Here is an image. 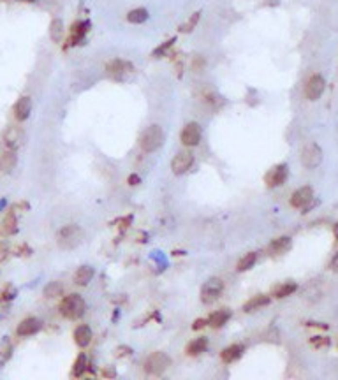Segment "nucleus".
Here are the masks:
<instances>
[{
	"instance_id": "nucleus-1",
	"label": "nucleus",
	"mask_w": 338,
	"mask_h": 380,
	"mask_svg": "<svg viewBox=\"0 0 338 380\" xmlns=\"http://www.w3.org/2000/svg\"><path fill=\"white\" fill-rule=\"evenodd\" d=\"M85 299L79 296V294H71V296H65L60 303V313L65 317V319H79V317L85 313Z\"/></svg>"
},
{
	"instance_id": "nucleus-2",
	"label": "nucleus",
	"mask_w": 338,
	"mask_h": 380,
	"mask_svg": "<svg viewBox=\"0 0 338 380\" xmlns=\"http://www.w3.org/2000/svg\"><path fill=\"white\" fill-rule=\"evenodd\" d=\"M162 143H164L162 128L159 127V125H150V127L143 132L141 139H139V146H141L143 151L150 153V151L159 150V148L162 146Z\"/></svg>"
},
{
	"instance_id": "nucleus-3",
	"label": "nucleus",
	"mask_w": 338,
	"mask_h": 380,
	"mask_svg": "<svg viewBox=\"0 0 338 380\" xmlns=\"http://www.w3.org/2000/svg\"><path fill=\"white\" fill-rule=\"evenodd\" d=\"M171 366V359L164 352H153L144 361V371L148 375H162L167 368Z\"/></svg>"
},
{
	"instance_id": "nucleus-4",
	"label": "nucleus",
	"mask_w": 338,
	"mask_h": 380,
	"mask_svg": "<svg viewBox=\"0 0 338 380\" xmlns=\"http://www.w3.org/2000/svg\"><path fill=\"white\" fill-rule=\"evenodd\" d=\"M83 239V231L78 225H65L58 233V243L62 248H74Z\"/></svg>"
},
{
	"instance_id": "nucleus-5",
	"label": "nucleus",
	"mask_w": 338,
	"mask_h": 380,
	"mask_svg": "<svg viewBox=\"0 0 338 380\" xmlns=\"http://www.w3.org/2000/svg\"><path fill=\"white\" fill-rule=\"evenodd\" d=\"M301 162L308 169H314V167H317L322 162V150H320V146L317 143H306L305 146H303Z\"/></svg>"
},
{
	"instance_id": "nucleus-6",
	"label": "nucleus",
	"mask_w": 338,
	"mask_h": 380,
	"mask_svg": "<svg viewBox=\"0 0 338 380\" xmlns=\"http://www.w3.org/2000/svg\"><path fill=\"white\" fill-rule=\"evenodd\" d=\"M224 290V282L220 278H210L201 289V301L210 305V303L217 301Z\"/></svg>"
},
{
	"instance_id": "nucleus-7",
	"label": "nucleus",
	"mask_w": 338,
	"mask_h": 380,
	"mask_svg": "<svg viewBox=\"0 0 338 380\" xmlns=\"http://www.w3.org/2000/svg\"><path fill=\"white\" fill-rule=\"evenodd\" d=\"M326 90V79L319 74L312 76L305 85V97L308 101H317Z\"/></svg>"
},
{
	"instance_id": "nucleus-8",
	"label": "nucleus",
	"mask_w": 338,
	"mask_h": 380,
	"mask_svg": "<svg viewBox=\"0 0 338 380\" xmlns=\"http://www.w3.org/2000/svg\"><path fill=\"white\" fill-rule=\"evenodd\" d=\"M192 164H194V155L190 151H181L173 159L171 169L175 174H183L192 167Z\"/></svg>"
},
{
	"instance_id": "nucleus-9",
	"label": "nucleus",
	"mask_w": 338,
	"mask_h": 380,
	"mask_svg": "<svg viewBox=\"0 0 338 380\" xmlns=\"http://www.w3.org/2000/svg\"><path fill=\"white\" fill-rule=\"evenodd\" d=\"M180 139L185 146H196L201 141V127L199 124H189L180 134Z\"/></svg>"
},
{
	"instance_id": "nucleus-10",
	"label": "nucleus",
	"mask_w": 338,
	"mask_h": 380,
	"mask_svg": "<svg viewBox=\"0 0 338 380\" xmlns=\"http://www.w3.org/2000/svg\"><path fill=\"white\" fill-rule=\"evenodd\" d=\"M285 178H287V165L284 164V165H277V167H273V169L269 171L264 176V181H266V185L269 188H273V187H278L280 183H284Z\"/></svg>"
},
{
	"instance_id": "nucleus-11",
	"label": "nucleus",
	"mask_w": 338,
	"mask_h": 380,
	"mask_svg": "<svg viewBox=\"0 0 338 380\" xmlns=\"http://www.w3.org/2000/svg\"><path fill=\"white\" fill-rule=\"evenodd\" d=\"M21 141H23V132L19 127H9L2 138V143L7 150H16L21 145Z\"/></svg>"
},
{
	"instance_id": "nucleus-12",
	"label": "nucleus",
	"mask_w": 338,
	"mask_h": 380,
	"mask_svg": "<svg viewBox=\"0 0 338 380\" xmlns=\"http://www.w3.org/2000/svg\"><path fill=\"white\" fill-rule=\"evenodd\" d=\"M314 197V190L312 187H301L296 192H292L291 196V206L292 208H305Z\"/></svg>"
},
{
	"instance_id": "nucleus-13",
	"label": "nucleus",
	"mask_w": 338,
	"mask_h": 380,
	"mask_svg": "<svg viewBox=\"0 0 338 380\" xmlns=\"http://www.w3.org/2000/svg\"><path fill=\"white\" fill-rule=\"evenodd\" d=\"M106 71L109 76L113 78H124L125 74H129L132 71V64L130 62H125V60H111L109 64L106 65Z\"/></svg>"
},
{
	"instance_id": "nucleus-14",
	"label": "nucleus",
	"mask_w": 338,
	"mask_h": 380,
	"mask_svg": "<svg viewBox=\"0 0 338 380\" xmlns=\"http://www.w3.org/2000/svg\"><path fill=\"white\" fill-rule=\"evenodd\" d=\"M41 321L36 319V317H28V319H23L19 322L18 327H16V334L18 336H30V334H36L39 329H41Z\"/></svg>"
},
{
	"instance_id": "nucleus-15",
	"label": "nucleus",
	"mask_w": 338,
	"mask_h": 380,
	"mask_svg": "<svg viewBox=\"0 0 338 380\" xmlns=\"http://www.w3.org/2000/svg\"><path fill=\"white\" fill-rule=\"evenodd\" d=\"M30 111H32V102H30L28 97H21L16 102V106H14V116H16L18 122H25L28 118V115H30Z\"/></svg>"
},
{
	"instance_id": "nucleus-16",
	"label": "nucleus",
	"mask_w": 338,
	"mask_h": 380,
	"mask_svg": "<svg viewBox=\"0 0 338 380\" xmlns=\"http://www.w3.org/2000/svg\"><path fill=\"white\" fill-rule=\"evenodd\" d=\"M88 27H90V25H88L87 21H79V23L72 25V28H71L69 44H67V46H74V44H79V42L83 41V37H85V34H87Z\"/></svg>"
},
{
	"instance_id": "nucleus-17",
	"label": "nucleus",
	"mask_w": 338,
	"mask_h": 380,
	"mask_svg": "<svg viewBox=\"0 0 338 380\" xmlns=\"http://www.w3.org/2000/svg\"><path fill=\"white\" fill-rule=\"evenodd\" d=\"M18 164V157L14 153V150H5L2 155H0V171L2 173H9L16 167Z\"/></svg>"
},
{
	"instance_id": "nucleus-18",
	"label": "nucleus",
	"mask_w": 338,
	"mask_h": 380,
	"mask_svg": "<svg viewBox=\"0 0 338 380\" xmlns=\"http://www.w3.org/2000/svg\"><path fill=\"white\" fill-rule=\"evenodd\" d=\"M243 350H245V347L243 345H231V347H227L222 350V354H220V357H222V361L224 362H234L236 359H240L241 356H243Z\"/></svg>"
},
{
	"instance_id": "nucleus-19",
	"label": "nucleus",
	"mask_w": 338,
	"mask_h": 380,
	"mask_svg": "<svg viewBox=\"0 0 338 380\" xmlns=\"http://www.w3.org/2000/svg\"><path fill=\"white\" fill-rule=\"evenodd\" d=\"M291 248V238H287V236H282V238H277L273 239V241L269 243V247L268 250L273 255H280V253H285Z\"/></svg>"
},
{
	"instance_id": "nucleus-20",
	"label": "nucleus",
	"mask_w": 338,
	"mask_h": 380,
	"mask_svg": "<svg viewBox=\"0 0 338 380\" xmlns=\"http://www.w3.org/2000/svg\"><path fill=\"white\" fill-rule=\"evenodd\" d=\"M74 342L79 347H87L90 342H92V329L88 326H78L74 331Z\"/></svg>"
},
{
	"instance_id": "nucleus-21",
	"label": "nucleus",
	"mask_w": 338,
	"mask_h": 380,
	"mask_svg": "<svg viewBox=\"0 0 338 380\" xmlns=\"http://www.w3.org/2000/svg\"><path fill=\"white\" fill-rule=\"evenodd\" d=\"M92 278H93V270H92V268H90V266H81V268H78V271H76L74 284L85 287V285H88L90 282H92Z\"/></svg>"
},
{
	"instance_id": "nucleus-22",
	"label": "nucleus",
	"mask_w": 338,
	"mask_h": 380,
	"mask_svg": "<svg viewBox=\"0 0 338 380\" xmlns=\"http://www.w3.org/2000/svg\"><path fill=\"white\" fill-rule=\"evenodd\" d=\"M16 225H18V218L14 215L13 211L7 213L2 220V224H0V233L5 234V236H11V234L16 233Z\"/></svg>"
},
{
	"instance_id": "nucleus-23",
	"label": "nucleus",
	"mask_w": 338,
	"mask_h": 380,
	"mask_svg": "<svg viewBox=\"0 0 338 380\" xmlns=\"http://www.w3.org/2000/svg\"><path fill=\"white\" fill-rule=\"evenodd\" d=\"M229 319H231V310H218L210 315L208 324L212 326V327H215V329H218V327H222Z\"/></svg>"
},
{
	"instance_id": "nucleus-24",
	"label": "nucleus",
	"mask_w": 338,
	"mask_h": 380,
	"mask_svg": "<svg viewBox=\"0 0 338 380\" xmlns=\"http://www.w3.org/2000/svg\"><path fill=\"white\" fill-rule=\"evenodd\" d=\"M266 305H269V298L268 296H264V294H259V296H254L250 301H247L245 307H243V310L254 311V310H259V308L266 307Z\"/></svg>"
},
{
	"instance_id": "nucleus-25",
	"label": "nucleus",
	"mask_w": 338,
	"mask_h": 380,
	"mask_svg": "<svg viewBox=\"0 0 338 380\" xmlns=\"http://www.w3.org/2000/svg\"><path fill=\"white\" fill-rule=\"evenodd\" d=\"M206 348H208V340L206 338H197L194 342H190L189 347H187V352L190 356H199V354L206 352Z\"/></svg>"
},
{
	"instance_id": "nucleus-26",
	"label": "nucleus",
	"mask_w": 338,
	"mask_h": 380,
	"mask_svg": "<svg viewBox=\"0 0 338 380\" xmlns=\"http://www.w3.org/2000/svg\"><path fill=\"white\" fill-rule=\"evenodd\" d=\"M148 19V11L146 9H134V11H130L129 14H127V21L129 23H134V25H139V23H144Z\"/></svg>"
},
{
	"instance_id": "nucleus-27",
	"label": "nucleus",
	"mask_w": 338,
	"mask_h": 380,
	"mask_svg": "<svg viewBox=\"0 0 338 380\" xmlns=\"http://www.w3.org/2000/svg\"><path fill=\"white\" fill-rule=\"evenodd\" d=\"M255 261H257V253H255V252H249L245 257H241V259H240V262H238V266H236V270L238 271L250 270V268H254Z\"/></svg>"
},
{
	"instance_id": "nucleus-28",
	"label": "nucleus",
	"mask_w": 338,
	"mask_h": 380,
	"mask_svg": "<svg viewBox=\"0 0 338 380\" xmlns=\"http://www.w3.org/2000/svg\"><path fill=\"white\" fill-rule=\"evenodd\" d=\"M296 289H298L296 284H282L273 289V296L275 298H287L292 292H296Z\"/></svg>"
},
{
	"instance_id": "nucleus-29",
	"label": "nucleus",
	"mask_w": 338,
	"mask_h": 380,
	"mask_svg": "<svg viewBox=\"0 0 338 380\" xmlns=\"http://www.w3.org/2000/svg\"><path fill=\"white\" fill-rule=\"evenodd\" d=\"M87 368H88V359H87V356H85V354H79L78 359H76V362H74V368H72V375H74V377L85 375Z\"/></svg>"
},
{
	"instance_id": "nucleus-30",
	"label": "nucleus",
	"mask_w": 338,
	"mask_h": 380,
	"mask_svg": "<svg viewBox=\"0 0 338 380\" xmlns=\"http://www.w3.org/2000/svg\"><path fill=\"white\" fill-rule=\"evenodd\" d=\"M11 352H13V345H11V342L7 338L0 344V368L4 366L5 361L11 357Z\"/></svg>"
},
{
	"instance_id": "nucleus-31",
	"label": "nucleus",
	"mask_w": 338,
	"mask_h": 380,
	"mask_svg": "<svg viewBox=\"0 0 338 380\" xmlns=\"http://www.w3.org/2000/svg\"><path fill=\"white\" fill-rule=\"evenodd\" d=\"M62 34H64V25H62L60 19H53L51 21V27H50V36L53 41H60L62 39Z\"/></svg>"
},
{
	"instance_id": "nucleus-32",
	"label": "nucleus",
	"mask_w": 338,
	"mask_h": 380,
	"mask_svg": "<svg viewBox=\"0 0 338 380\" xmlns=\"http://www.w3.org/2000/svg\"><path fill=\"white\" fill-rule=\"evenodd\" d=\"M199 18H201V13H194L189 19H187L185 23L180 25V32H183V34L192 32L196 28V25H197V21H199Z\"/></svg>"
},
{
	"instance_id": "nucleus-33",
	"label": "nucleus",
	"mask_w": 338,
	"mask_h": 380,
	"mask_svg": "<svg viewBox=\"0 0 338 380\" xmlns=\"http://www.w3.org/2000/svg\"><path fill=\"white\" fill-rule=\"evenodd\" d=\"M62 290H64V287H62V284H58V282H51V284L46 285V289H44V296L46 298H56V296H60Z\"/></svg>"
},
{
	"instance_id": "nucleus-34",
	"label": "nucleus",
	"mask_w": 338,
	"mask_h": 380,
	"mask_svg": "<svg viewBox=\"0 0 338 380\" xmlns=\"http://www.w3.org/2000/svg\"><path fill=\"white\" fill-rule=\"evenodd\" d=\"M310 344L314 345V347L320 348V347H328V345L331 344V340L326 338V336H315V338L310 340Z\"/></svg>"
},
{
	"instance_id": "nucleus-35",
	"label": "nucleus",
	"mask_w": 338,
	"mask_h": 380,
	"mask_svg": "<svg viewBox=\"0 0 338 380\" xmlns=\"http://www.w3.org/2000/svg\"><path fill=\"white\" fill-rule=\"evenodd\" d=\"M175 44V39H171V41H166L160 48H157V50L153 51V56H162L164 53H166L167 50H171V46Z\"/></svg>"
},
{
	"instance_id": "nucleus-36",
	"label": "nucleus",
	"mask_w": 338,
	"mask_h": 380,
	"mask_svg": "<svg viewBox=\"0 0 338 380\" xmlns=\"http://www.w3.org/2000/svg\"><path fill=\"white\" fill-rule=\"evenodd\" d=\"M16 298V289L13 287V285H7L5 289H2V301H5V299H13Z\"/></svg>"
},
{
	"instance_id": "nucleus-37",
	"label": "nucleus",
	"mask_w": 338,
	"mask_h": 380,
	"mask_svg": "<svg viewBox=\"0 0 338 380\" xmlns=\"http://www.w3.org/2000/svg\"><path fill=\"white\" fill-rule=\"evenodd\" d=\"M9 255V245L7 241H0V262H4Z\"/></svg>"
},
{
	"instance_id": "nucleus-38",
	"label": "nucleus",
	"mask_w": 338,
	"mask_h": 380,
	"mask_svg": "<svg viewBox=\"0 0 338 380\" xmlns=\"http://www.w3.org/2000/svg\"><path fill=\"white\" fill-rule=\"evenodd\" d=\"M203 67H204V60L201 58V56H197V58L192 62V69H194L196 72H201V71H203Z\"/></svg>"
},
{
	"instance_id": "nucleus-39",
	"label": "nucleus",
	"mask_w": 338,
	"mask_h": 380,
	"mask_svg": "<svg viewBox=\"0 0 338 380\" xmlns=\"http://www.w3.org/2000/svg\"><path fill=\"white\" fill-rule=\"evenodd\" d=\"M132 354V348L130 347H118L116 348V357H125Z\"/></svg>"
},
{
	"instance_id": "nucleus-40",
	"label": "nucleus",
	"mask_w": 338,
	"mask_h": 380,
	"mask_svg": "<svg viewBox=\"0 0 338 380\" xmlns=\"http://www.w3.org/2000/svg\"><path fill=\"white\" fill-rule=\"evenodd\" d=\"M16 252H18V255H30V248H28L27 245H21Z\"/></svg>"
},
{
	"instance_id": "nucleus-41",
	"label": "nucleus",
	"mask_w": 338,
	"mask_h": 380,
	"mask_svg": "<svg viewBox=\"0 0 338 380\" xmlns=\"http://www.w3.org/2000/svg\"><path fill=\"white\" fill-rule=\"evenodd\" d=\"M102 377H109V379H113V377H116V371L111 370V368H106V370H102Z\"/></svg>"
},
{
	"instance_id": "nucleus-42",
	"label": "nucleus",
	"mask_w": 338,
	"mask_h": 380,
	"mask_svg": "<svg viewBox=\"0 0 338 380\" xmlns=\"http://www.w3.org/2000/svg\"><path fill=\"white\" fill-rule=\"evenodd\" d=\"M204 326H206V321H203V319H197V321L194 322V326H192V327H194V329H203Z\"/></svg>"
},
{
	"instance_id": "nucleus-43",
	"label": "nucleus",
	"mask_w": 338,
	"mask_h": 380,
	"mask_svg": "<svg viewBox=\"0 0 338 380\" xmlns=\"http://www.w3.org/2000/svg\"><path fill=\"white\" fill-rule=\"evenodd\" d=\"M139 181H141V180H139L138 174H130V176H129V183L130 185H138Z\"/></svg>"
},
{
	"instance_id": "nucleus-44",
	"label": "nucleus",
	"mask_w": 338,
	"mask_h": 380,
	"mask_svg": "<svg viewBox=\"0 0 338 380\" xmlns=\"http://www.w3.org/2000/svg\"><path fill=\"white\" fill-rule=\"evenodd\" d=\"M18 2H36V0H18Z\"/></svg>"
}]
</instances>
